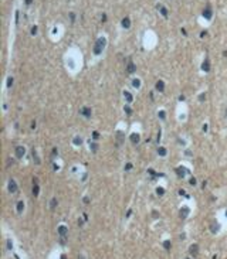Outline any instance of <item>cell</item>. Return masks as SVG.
Here are the masks:
<instances>
[{
	"label": "cell",
	"instance_id": "cell-6",
	"mask_svg": "<svg viewBox=\"0 0 227 259\" xmlns=\"http://www.w3.org/2000/svg\"><path fill=\"white\" fill-rule=\"evenodd\" d=\"M9 191H10L12 194H14V193L17 191V183H16L13 179L9 180Z\"/></svg>",
	"mask_w": 227,
	"mask_h": 259
},
{
	"label": "cell",
	"instance_id": "cell-25",
	"mask_svg": "<svg viewBox=\"0 0 227 259\" xmlns=\"http://www.w3.org/2000/svg\"><path fill=\"white\" fill-rule=\"evenodd\" d=\"M159 11H160V14H162L163 17H168V10H166L165 7H159Z\"/></svg>",
	"mask_w": 227,
	"mask_h": 259
},
{
	"label": "cell",
	"instance_id": "cell-42",
	"mask_svg": "<svg viewBox=\"0 0 227 259\" xmlns=\"http://www.w3.org/2000/svg\"><path fill=\"white\" fill-rule=\"evenodd\" d=\"M33 3V0H26V4H31Z\"/></svg>",
	"mask_w": 227,
	"mask_h": 259
},
{
	"label": "cell",
	"instance_id": "cell-22",
	"mask_svg": "<svg viewBox=\"0 0 227 259\" xmlns=\"http://www.w3.org/2000/svg\"><path fill=\"white\" fill-rule=\"evenodd\" d=\"M132 86H133V88H136V89H139L141 88V79H133L132 81Z\"/></svg>",
	"mask_w": 227,
	"mask_h": 259
},
{
	"label": "cell",
	"instance_id": "cell-36",
	"mask_svg": "<svg viewBox=\"0 0 227 259\" xmlns=\"http://www.w3.org/2000/svg\"><path fill=\"white\" fill-rule=\"evenodd\" d=\"M70 17H71V21L75 20V14H74V13H70Z\"/></svg>",
	"mask_w": 227,
	"mask_h": 259
},
{
	"label": "cell",
	"instance_id": "cell-34",
	"mask_svg": "<svg viewBox=\"0 0 227 259\" xmlns=\"http://www.w3.org/2000/svg\"><path fill=\"white\" fill-rule=\"evenodd\" d=\"M131 168H132V164H131V163H128V164L125 166V170H131Z\"/></svg>",
	"mask_w": 227,
	"mask_h": 259
},
{
	"label": "cell",
	"instance_id": "cell-14",
	"mask_svg": "<svg viewBox=\"0 0 227 259\" xmlns=\"http://www.w3.org/2000/svg\"><path fill=\"white\" fill-rule=\"evenodd\" d=\"M176 173H177L179 177H184V174H186V173H189V171H187L184 167H177V168H176Z\"/></svg>",
	"mask_w": 227,
	"mask_h": 259
},
{
	"label": "cell",
	"instance_id": "cell-19",
	"mask_svg": "<svg viewBox=\"0 0 227 259\" xmlns=\"http://www.w3.org/2000/svg\"><path fill=\"white\" fill-rule=\"evenodd\" d=\"M90 149H91V152H92V153H97V152H98V143H95V142H90Z\"/></svg>",
	"mask_w": 227,
	"mask_h": 259
},
{
	"label": "cell",
	"instance_id": "cell-15",
	"mask_svg": "<svg viewBox=\"0 0 227 259\" xmlns=\"http://www.w3.org/2000/svg\"><path fill=\"white\" fill-rule=\"evenodd\" d=\"M202 69H203L204 72H209V71H210V61H209V60H204V61H203Z\"/></svg>",
	"mask_w": 227,
	"mask_h": 259
},
{
	"label": "cell",
	"instance_id": "cell-13",
	"mask_svg": "<svg viewBox=\"0 0 227 259\" xmlns=\"http://www.w3.org/2000/svg\"><path fill=\"white\" fill-rule=\"evenodd\" d=\"M189 212H190V209H189L187 207H182L180 208V217L182 218H186L187 215H189Z\"/></svg>",
	"mask_w": 227,
	"mask_h": 259
},
{
	"label": "cell",
	"instance_id": "cell-33",
	"mask_svg": "<svg viewBox=\"0 0 227 259\" xmlns=\"http://www.w3.org/2000/svg\"><path fill=\"white\" fill-rule=\"evenodd\" d=\"M12 248H13V242L9 239V241H7V249H12Z\"/></svg>",
	"mask_w": 227,
	"mask_h": 259
},
{
	"label": "cell",
	"instance_id": "cell-9",
	"mask_svg": "<svg viewBox=\"0 0 227 259\" xmlns=\"http://www.w3.org/2000/svg\"><path fill=\"white\" fill-rule=\"evenodd\" d=\"M31 191H33V195H34V197L39 195V193H40V187H39V184H37V180H34V181H33V188H31Z\"/></svg>",
	"mask_w": 227,
	"mask_h": 259
},
{
	"label": "cell",
	"instance_id": "cell-38",
	"mask_svg": "<svg viewBox=\"0 0 227 259\" xmlns=\"http://www.w3.org/2000/svg\"><path fill=\"white\" fill-rule=\"evenodd\" d=\"M92 136H94V139H98V137H99V135H98L97 132H94V133H92Z\"/></svg>",
	"mask_w": 227,
	"mask_h": 259
},
{
	"label": "cell",
	"instance_id": "cell-21",
	"mask_svg": "<svg viewBox=\"0 0 227 259\" xmlns=\"http://www.w3.org/2000/svg\"><path fill=\"white\" fill-rule=\"evenodd\" d=\"M57 204H58L57 198H55V197H54V198H51V201H50V209H54V208L57 207Z\"/></svg>",
	"mask_w": 227,
	"mask_h": 259
},
{
	"label": "cell",
	"instance_id": "cell-45",
	"mask_svg": "<svg viewBox=\"0 0 227 259\" xmlns=\"http://www.w3.org/2000/svg\"><path fill=\"white\" fill-rule=\"evenodd\" d=\"M61 259H67V256L65 255H61Z\"/></svg>",
	"mask_w": 227,
	"mask_h": 259
},
{
	"label": "cell",
	"instance_id": "cell-16",
	"mask_svg": "<svg viewBox=\"0 0 227 259\" xmlns=\"http://www.w3.org/2000/svg\"><path fill=\"white\" fill-rule=\"evenodd\" d=\"M139 140H141V136H139L138 133H132V135H131V142H132L133 145H138Z\"/></svg>",
	"mask_w": 227,
	"mask_h": 259
},
{
	"label": "cell",
	"instance_id": "cell-40",
	"mask_svg": "<svg viewBox=\"0 0 227 259\" xmlns=\"http://www.w3.org/2000/svg\"><path fill=\"white\" fill-rule=\"evenodd\" d=\"M84 202L88 204V202H90V198H88V197H84Z\"/></svg>",
	"mask_w": 227,
	"mask_h": 259
},
{
	"label": "cell",
	"instance_id": "cell-5",
	"mask_svg": "<svg viewBox=\"0 0 227 259\" xmlns=\"http://www.w3.org/2000/svg\"><path fill=\"white\" fill-rule=\"evenodd\" d=\"M189 253H190L192 256H197L199 255V245L197 244L190 245V248H189Z\"/></svg>",
	"mask_w": 227,
	"mask_h": 259
},
{
	"label": "cell",
	"instance_id": "cell-28",
	"mask_svg": "<svg viewBox=\"0 0 227 259\" xmlns=\"http://www.w3.org/2000/svg\"><path fill=\"white\" fill-rule=\"evenodd\" d=\"M12 85H13V78L9 76L7 78V88H12Z\"/></svg>",
	"mask_w": 227,
	"mask_h": 259
},
{
	"label": "cell",
	"instance_id": "cell-4",
	"mask_svg": "<svg viewBox=\"0 0 227 259\" xmlns=\"http://www.w3.org/2000/svg\"><path fill=\"white\" fill-rule=\"evenodd\" d=\"M125 140V135L122 130H117V146H121Z\"/></svg>",
	"mask_w": 227,
	"mask_h": 259
},
{
	"label": "cell",
	"instance_id": "cell-32",
	"mask_svg": "<svg viewBox=\"0 0 227 259\" xmlns=\"http://www.w3.org/2000/svg\"><path fill=\"white\" fill-rule=\"evenodd\" d=\"M31 34H33V35H35V34H37V27H35V26H34V27H31Z\"/></svg>",
	"mask_w": 227,
	"mask_h": 259
},
{
	"label": "cell",
	"instance_id": "cell-12",
	"mask_svg": "<svg viewBox=\"0 0 227 259\" xmlns=\"http://www.w3.org/2000/svg\"><path fill=\"white\" fill-rule=\"evenodd\" d=\"M31 157H33V160H34V163L39 166L40 163H41V160H40V157H39V154H37V152L33 149V152H31Z\"/></svg>",
	"mask_w": 227,
	"mask_h": 259
},
{
	"label": "cell",
	"instance_id": "cell-37",
	"mask_svg": "<svg viewBox=\"0 0 227 259\" xmlns=\"http://www.w3.org/2000/svg\"><path fill=\"white\" fill-rule=\"evenodd\" d=\"M199 99H200V101H204V99H206V95H204V94H202V95L199 96Z\"/></svg>",
	"mask_w": 227,
	"mask_h": 259
},
{
	"label": "cell",
	"instance_id": "cell-26",
	"mask_svg": "<svg viewBox=\"0 0 227 259\" xmlns=\"http://www.w3.org/2000/svg\"><path fill=\"white\" fill-rule=\"evenodd\" d=\"M158 153H159V156H166V149L165 147H159L158 149Z\"/></svg>",
	"mask_w": 227,
	"mask_h": 259
},
{
	"label": "cell",
	"instance_id": "cell-10",
	"mask_svg": "<svg viewBox=\"0 0 227 259\" xmlns=\"http://www.w3.org/2000/svg\"><path fill=\"white\" fill-rule=\"evenodd\" d=\"M81 115H84L85 118H91V113H92V110H91V108H88V106H84L82 109H81V112H80Z\"/></svg>",
	"mask_w": 227,
	"mask_h": 259
},
{
	"label": "cell",
	"instance_id": "cell-18",
	"mask_svg": "<svg viewBox=\"0 0 227 259\" xmlns=\"http://www.w3.org/2000/svg\"><path fill=\"white\" fill-rule=\"evenodd\" d=\"M122 27H124V28H129V27H131V20H129V17H124V19H122Z\"/></svg>",
	"mask_w": 227,
	"mask_h": 259
},
{
	"label": "cell",
	"instance_id": "cell-7",
	"mask_svg": "<svg viewBox=\"0 0 227 259\" xmlns=\"http://www.w3.org/2000/svg\"><path fill=\"white\" fill-rule=\"evenodd\" d=\"M211 16H213L211 7H210V6H207V7L203 10V17H204V19H207V20H210V19H211Z\"/></svg>",
	"mask_w": 227,
	"mask_h": 259
},
{
	"label": "cell",
	"instance_id": "cell-23",
	"mask_svg": "<svg viewBox=\"0 0 227 259\" xmlns=\"http://www.w3.org/2000/svg\"><path fill=\"white\" fill-rule=\"evenodd\" d=\"M124 96H125V99H126L128 102H132V99H133V98H132V95H131L128 91H125V92H124Z\"/></svg>",
	"mask_w": 227,
	"mask_h": 259
},
{
	"label": "cell",
	"instance_id": "cell-27",
	"mask_svg": "<svg viewBox=\"0 0 227 259\" xmlns=\"http://www.w3.org/2000/svg\"><path fill=\"white\" fill-rule=\"evenodd\" d=\"M156 194H158V195H163V194H165V190H163L162 187H159V188H156Z\"/></svg>",
	"mask_w": 227,
	"mask_h": 259
},
{
	"label": "cell",
	"instance_id": "cell-3",
	"mask_svg": "<svg viewBox=\"0 0 227 259\" xmlns=\"http://www.w3.org/2000/svg\"><path fill=\"white\" fill-rule=\"evenodd\" d=\"M14 153H16V157H17V159H21V157L26 154V147H24V146H17L16 150H14Z\"/></svg>",
	"mask_w": 227,
	"mask_h": 259
},
{
	"label": "cell",
	"instance_id": "cell-24",
	"mask_svg": "<svg viewBox=\"0 0 227 259\" xmlns=\"http://www.w3.org/2000/svg\"><path fill=\"white\" fill-rule=\"evenodd\" d=\"M81 143H82V139H81V137H78V136L74 137V145H75V146H80Z\"/></svg>",
	"mask_w": 227,
	"mask_h": 259
},
{
	"label": "cell",
	"instance_id": "cell-31",
	"mask_svg": "<svg viewBox=\"0 0 227 259\" xmlns=\"http://www.w3.org/2000/svg\"><path fill=\"white\" fill-rule=\"evenodd\" d=\"M158 116H159V118H160V119H165V118H166V113H165V112H163V110H160V112H159V113H158Z\"/></svg>",
	"mask_w": 227,
	"mask_h": 259
},
{
	"label": "cell",
	"instance_id": "cell-17",
	"mask_svg": "<svg viewBox=\"0 0 227 259\" xmlns=\"http://www.w3.org/2000/svg\"><path fill=\"white\" fill-rule=\"evenodd\" d=\"M155 88H156V91L162 92V91L165 89V82H163V81H158V82H156V85H155Z\"/></svg>",
	"mask_w": 227,
	"mask_h": 259
},
{
	"label": "cell",
	"instance_id": "cell-44",
	"mask_svg": "<svg viewBox=\"0 0 227 259\" xmlns=\"http://www.w3.org/2000/svg\"><path fill=\"white\" fill-rule=\"evenodd\" d=\"M78 259H85V258H84V255H80V256H78Z\"/></svg>",
	"mask_w": 227,
	"mask_h": 259
},
{
	"label": "cell",
	"instance_id": "cell-30",
	"mask_svg": "<svg viewBox=\"0 0 227 259\" xmlns=\"http://www.w3.org/2000/svg\"><path fill=\"white\" fill-rule=\"evenodd\" d=\"M163 248H165V249H169V248H170V241H165V242H163Z\"/></svg>",
	"mask_w": 227,
	"mask_h": 259
},
{
	"label": "cell",
	"instance_id": "cell-35",
	"mask_svg": "<svg viewBox=\"0 0 227 259\" xmlns=\"http://www.w3.org/2000/svg\"><path fill=\"white\" fill-rule=\"evenodd\" d=\"M189 183H190L192 186H195L196 184V179H190V181H189Z\"/></svg>",
	"mask_w": 227,
	"mask_h": 259
},
{
	"label": "cell",
	"instance_id": "cell-43",
	"mask_svg": "<svg viewBox=\"0 0 227 259\" xmlns=\"http://www.w3.org/2000/svg\"><path fill=\"white\" fill-rule=\"evenodd\" d=\"M224 118H226V119H227V108H226V109H224Z\"/></svg>",
	"mask_w": 227,
	"mask_h": 259
},
{
	"label": "cell",
	"instance_id": "cell-2",
	"mask_svg": "<svg viewBox=\"0 0 227 259\" xmlns=\"http://www.w3.org/2000/svg\"><path fill=\"white\" fill-rule=\"evenodd\" d=\"M57 232H58V235H60V238H67V235H68V228L65 227V225H60L58 228H57Z\"/></svg>",
	"mask_w": 227,
	"mask_h": 259
},
{
	"label": "cell",
	"instance_id": "cell-11",
	"mask_svg": "<svg viewBox=\"0 0 227 259\" xmlns=\"http://www.w3.org/2000/svg\"><path fill=\"white\" fill-rule=\"evenodd\" d=\"M135 71H136V65L133 62H128V65H126V74H133Z\"/></svg>",
	"mask_w": 227,
	"mask_h": 259
},
{
	"label": "cell",
	"instance_id": "cell-8",
	"mask_svg": "<svg viewBox=\"0 0 227 259\" xmlns=\"http://www.w3.org/2000/svg\"><path fill=\"white\" fill-rule=\"evenodd\" d=\"M210 231H211L213 234H217V232L220 231V224L216 222V221H213V222L210 224Z\"/></svg>",
	"mask_w": 227,
	"mask_h": 259
},
{
	"label": "cell",
	"instance_id": "cell-20",
	"mask_svg": "<svg viewBox=\"0 0 227 259\" xmlns=\"http://www.w3.org/2000/svg\"><path fill=\"white\" fill-rule=\"evenodd\" d=\"M16 208H17V212H19V214H21V212H23V209H24V202H23V201H19V202H17V205H16Z\"/></svg>",
	"mask_w": 227,
	"mask_h": 259
},
{
	"label": "cell",
	"instance_id": "cell-29",
	"mask_svg": "<svg viewBox=\"0 0 227 259\" xmlns=\"http://www.w3.org/2000/svg\"><path fill=\"white\" fill-rule=\"evenodd\" d=\"M125 112H126L128 115H131V113H132V109H131V106H129V105H125Z\"/></svg>",
	"mask_w": 227,
	"mask_h": 259
},
{
	"label": "cell",
	"instance_id": "cell-1",
	"mask_svg": "<svg viewBox=\"0 0 227 259\" xmlns=\"http://www.w3.org/2000/svg\"><path fill=\"white\" fill-rule=\"evenodd\" d=\"M105 46H106V40H105L104 37H99V38L97 40V42H95V46H94V54H95V55H99V54L104 51Z\"/></svg>",
	"mask_w": 227,
	"mask_h": 259
},
{
	"label": "cell",
	"instance_id": "cell-41",
	"mask_svg": "<svg viewBox=\"0 0 227 259\" xmlns=\"http://www.w3.org/2000/svg\"><path fill=\"white\" fill-rule=\"evenodd\" d=\"M158 215H159V214H158L156 211H153V212H152V217H155V218H156V217H158Z\"/></svg>",
	"mask_w": 227,
	"mask_h": 259
},
{
	"label": "cell",
	"instance_id": "cell-39",
	"mask_svg": "<svg viewBox=\"0 0 227 259\" xmlns=\"http://www.w3.org/2000/svg\"><path fill=\"white\" fill-rule=\"evenodd\" d=\"M57 153H58V152H57V149H53V157H55V156H57Z\"/></svg>",
	"mask_w": 227,
	"mask_h": 259
}]
</instances>
